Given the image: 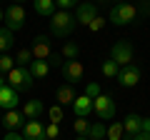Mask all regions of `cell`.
<instances>
[{
    "label": "cell",
    "mask_w": 150,
    "mask_h": 140,
    "mask_svg": "<svg viewBox=\"0 0 150 140\" xmlns=\"http://www.w3.org/2000/svg\"><path fill=\"white\" fill-rule=\"evenodd\" d=\"M135 18H138V8L133 5V3H115V5L110 8V15H108V23H112V25H130V23H135Z\"/></svg>",
    "instance_id": "obj_1"
},
{
    "label": "cell",
    "mask_w": 150,
    "mask_h": 140,
    "mask_svg": "<svg viewBox=\"0 0 150 140\" xmlns=\"http://www.w3.org/2000/svg\"><path fill=\"white\" fill-rule=\"evenodd\" d=\"M75 25H78V20L68 10H55V15L50 18V33L55 38H68L70 33L75 30Z\"/></svg>",
    "instance_id": "obj_2"
},
{
    "label": "cell",
    "mask_w": 150,
    "mask_h": 140,
    "mask_svg": "<svg viewBox=\"0 0 150 140\" xmlns=\"http://www.w3.org/2000/svg\"><path fill=\"white\" fill-rule=\"evenodd\" d=\"M30 53H33V60H48V63H58L60 60V55H55L53 40L48 35H38L35 43L30 45Z\"/></svg>",
    "instance_id": "obj_3"
},
{
    "label": "cell",
    "mask_w": 150,
    "mask_h": 140,
    "mask_svg": "<svg viewBox=\"0 0 150 140\" xmlns=\"http://www.w3.org/2000/svg\"><path fill=\"white\" fill-rule=\"evenodd\" d=\"M8 85L15 88L18 93H28V90H33V85H35V78H33V73L28 68L15 65V68L8 73Z\"/></svg>",
    "instance_id": "obj_4"
},
{
    "label": "cell",
    "mask_w": 150,
    "mask_h": 140,
    "mask_svg": "<svg viewBox=\"0 0 150 140\" xmlns=\"http://www.w3.org/2000/svg\"><path fill=\"white\" fill-rule=\"evenodd\" d=\"M110 60H115L120 68H125V65H133V60H135V50H133V45H130L128 40H118V43L110 48Z\"/></svg>",
    "instance_id": "obj_5"
},
{
    "label": "cell",
    "mask_w": 150,
    "mask_h": 140,
    "mask_svg": "<svg viewBox=\"0 0 150 140\" xmlns=\"http://www.w3.org/2000/svg\"><path fill=\"white\" fill-rule=\"evenodd\" d=\"M60 75H63L65 83H80L83 75H85V68H83L80 60H63V65H60Z\"/></svg>",
    "instance_id": "obj_6"
},
{
    "label": "cell",
    "mask_w": 150,
    "mask_h": 140,
    "mask_svg": "<svg viewBox=\"0 0 150 140\" xmlns=\"http://www.w3.org/2000/svg\"><path fill=\"white\" fill-rule=\"evenodd\" d=\"M5 28L13 33L23 30V25H25V10H23V5H8L5 8Z\"/></svg>",
    "instance_id": "obj_7"
},
{
    "label": "cell",
    "mask_w": 150,
    "mask_h": 140,
    "mask_svg": "<svg viewBox=\"0 0 150 140\" xmlns=\"http://www.w3.org/2000/svg\"><path fill=\"white\" fill-rule=\"evenodd\" d=\"M93 103H95V115L100 120H112L115 118V100L110 95H98Z\"/></svg>",
    "instance_id": "obj_8"
},
{
    "label": "cell",
    "mask_w": 150,
    "mask_h": 140,
    "mask_svg": "<svg viewBox=\"0 0 150 140\" xmlns=\"http://www.w3.org/2000/svg\"><path fill=\"white\" fill-rule=\"evenodd\" d=\"M98 18V8H95V3H80V5L75 8V20H78V25H90L93 20Z\"/></svg>",
    "instance_id": "obj_9"
},
{
    "label": "cell",
    "mask_w": 150,
    "mask_h": 140,
    "mask_svg": "<svg viewBox=\"0 0 150 140\" xmlns=\"http://www.w3.org/2000/svg\"><path fill=\"white\" fill-rule=\"evenodd\" d=\"M18 103H20V98H18L15 88H10L8 83L0 85V110H18Z\"/></svg>",
    "instance_id": "obj_10"
},
{
    "label": "cell",
    "mask_w": 150,
    "mask_h": 140,
    "mask_svg": "<svg viewBox=\"0 0 150 140\" xmlns=\"http://www.w3.org/2000/svg\"><path fill=\"white\" fill-rule=\"evenodd\" d=\"M73 113H75V118H90V115L95 113V103H93V98H88L85 93L78 95L75 103H73Z\"/></svg>",
    "instance_id": "obj_11"
},
{
    "label": "cell",
    "mask_w": 150,
    "mask_h": 140,
    "mask_svg": "<svg viewBox=\"0 0 150 140\" xmlns=\"http://www.w3.org/2000/svg\"><path fill=\"white\" fill-rule=\"evenodd\" d=\"M118 83L123 88H135L140 83V68H135V65H125V68H120Z\"/></svg>",
    "instance_id": "obj_12"
},
{
    "label": "cell",
    "mask_w": 150,
    "mask_h": 140,
    "mask_svg": "<svg viewBox=\"0 0 150 140\" xmlns=\"http://www.w3.org/2000/svg\"><path fill=\"white\" fill-rule=\"evenodd\" d=\"M23 138L25 140H45V125L40 120H25V125H23Z\"/></svg>",
    "instance_id": "obj_13"
},
{
    "label": "cell",
    "mask_w": 150,
    "mask_h": 140,
    "mask_svg": "<svg viewBox=\"0 0 150 140\" xmlns=\"http://www.w3.org/2000/svg\"><path fill=\"white\" fill-rule=\"evenodd\" d=\"M20 113L25 115V120H38L40 115L45 113V103L38 100V98H35V100H25V103H23V110H20Z\"/></svg>",
    "instance_id": "obj_14"
},
{
    "label": "cell",
    "mask_w": 150,
    "mask_h": 140,
    "mask_svg": "<svg viewBox=\"0 0 150 140\" xmlns=\"http://www.w3.org/2000/svg\"><path fill=\"white\" fill-rule=\"evenodd\" d=\"M75 98H78V93H75V88L70 85V83H63V85L55 90V100H58V105H73Z\"/></svg>",
    "instance_id": "obj_15"
},
{
    "label": "cell",
    "mask_w": 150,
    "mask_h": 140,
    "mask_svg": "<svg viewBox=\"0 0 150 140\" xmlns=\"http://www.w3.org/2000/svg\"><path fill=\"white\" fill-rule=\"evenodd\" d=\"M3 125H5L8 130H18L25 125V115L20 113V110H5L3 113Z\"/></svg>",
    "instance_id": "obj_16"
},
{
    "label": "cell",
    "mask_w": 150,
    "mask_h": 140,
    "mask_svg": "<svg viewBox=\"0 0 150 140\" xmlns=\"http://www.w3.org/2000/svg\"><path fill=\"white\" fill-rule=\"evenodd\" d=\"M123 128H125V133H128V138L138 135L140 130H143V115H138V113H130L128 118L123 120Z\"/></svg>",
    "instance_id": "obj_17"
},
{
    "label": "cell",
    "mask_w": 150,
    "mask_h": 140,
    "mask_svg": "<svg viewBox=\"0 0 150 140\" xmlns=\"http://www.w3.org/2000/svg\"><path fill=\"white\" fill-rule=\"evenodd\" d=\"M33 5H35V13L43 18L55 15V0H33Z\"/></svg>",
    "instance_id": "obj_18"
},
{
    "label": "cell",
    "mask_w": 150,
    "mask_h": 140,
    "mask_svg": "<svg viewBox=\"0 0 150 140\" xmlns=\"http://www.w3.org/2000/svg\"><path fill=\"white\" fill-rule=\"evenodd\" d=\"M28 70L33 73V78H45L50 73V63L48 60H33V63L28 65Z\"/></svg>",
    "instance_id": "obj_19"
},
{
    "label": "cell",
    "mask_w": 150,
    "mask_h": 140,
    "mask_svg": "<svg viewBox=\"0 0 150 140\" xmlns=\"http://www.w3.org/2000/svg\"><path fill=\"white\" fill-rule=\"evenodd\" d=\"M13 45H15V33L8 28H0V53H8Z\"/></svg>",
    "instance_id": "obj_20"
},
{
    "label": "cell",
    "mask_w": 150,
    "mask_h": 140,
    "mask_svg": "<svg viewBox=\"0 0 150 140\" xmlns=\"http://www.w3.org/2000/svg\"><path fill=\"white\" fill-rule=\"evenodd\" d=\"M60 55H63V60H78V55H80V45L73 43V40H68V43L63 45V50H60Z\"/></svg>",
    "instance_id": "obj_21"
},
{
    "label": "cell",
    "mask_w": 150,
    "mask_h": 140,
    "mask_svg": "<svg viewBox=\"0 0 150 140\" xmlns=\"http://www.w3.org/2000/svg\"><path fill=\"white\" fill-rule=\"evenodd\" d=\"M108 135V125L105 123H93L88 130V140H105Z\"/></svg>",
    "instance_id": "obj_22"
},
{
    "label": "cell",
    "mask_w": 150,
    "mask_h": 140,
    "mask_svg": "<svg viewBox=\"0 0 150 140\" xmlns=\"http://www.w3.org/2000/svg\"><path fill=\"white\" fill-rule=\"evenodd\" d=\"M13 68H15V58L8 53H0V75H8Z\"/></svg>",
    "instance_id": "obj_23"
},
{
    "label": "cell",
    "mask_w": 150,
    "mask_h": 140,
    "mask_svg": "<svg viewBox=\"0 0 150 140\" xmlns=\"http://www.w3.org/2000/svg\"><path fill=\"white\" fill-rule=\"evenodd\" d=\"M103 75L105 78H118V73H120V65L115 63V60H103Z\"/></svg>",
    "instance_id": "obj_24"
},
{
    "label": "cell",
    "mask_w": 150,
    "mask_h": 140,
    "mask_svg": "<svg viewBox=\"0 0 150 140\" xmlns=\"http://www.w3.org/2000/svg\"><path fill=\"white\" fill-rule=\"evenodd\" d=\"M123 133H125L123 123H112V125H108V135H105V140H123Z\"/></svg>",
    "instance_id": "obj_25"
},
{
    "label": "cell",
    "mask_w": 150,
    "mask_h": 140,
    "mask_svg": "<svg viewBox=\"0 0 150 140\" xmlns=\"http://www.w3.org/2000/svg\"><path fill=\"white\" fill-rule=\"evenodd\" d=\"M30 63H33V53H30V48L18 50V55H15V65H20V68H28Z\"/></svg>",
    "instance_id": "obj_26"
},
{
    "label": "cell",
    "mask_w": 150,
    "mask_h": 140,
    "mask_svg": "<svg viewBox=\"0 0 150 140\" xmlns=\"http://www.w3.org/2000/svg\"><path fill=\"white\" fill-rule=\"evenodd\" d=\"M73 128H75V135H88L90 123H88V118H75L73 120Z\"/></svg>",
    "instance_id": "obj_27"
},
{
    "label": "cell",
    "mask_w": 150,
    "mask_h": 140,
    "mask_svg": "<svg viewBox=\"0 0 150 140\" xmlns=\"http://www.w3.org/2000/svg\"><path fill=\"white\" fill-rule=\"evenodd\" d=\"M58 138H60V125L58 123L45 125V140H58Z\"/></svg>",
    "instance_id": "obj_28"
},
{
    "label": "cell",
    "mask_w": 150,
    "mask_h": 140,
    "mask_svg": "<svg viewBox=\"0 0 150 140\" xmlns=\"http://www.w3.org/2000/svg\"><path fill=\"white\" fill-rule=\"evenodd\" d=\"M48 115H50V123H60L63 120V105H53L48 110Z\"/></svg>",
    "instance_id": "obj_29"
},
{
    "label": "cell",
    "mask_w": 150,
    "mask_h": 140,
    "mask_svg": "<svg viewBox=\"0 0 150 140\" xmlns=\"http://www.w3.org/2000/svg\"><path fill=\"white\" fill-rule=\"evenodd\" d=\"M85 95L95 100L98 95H103V90H100V85H98V83H88V85H85Z\"/></svg>",
    "instance_id": "obj_30"
},
{
    "label": "cell",
    "mask_w": 150,
    "mask_h": 140,
    "mask_svg": "<svg viewBox=\"0 0 150 140\" xmlns=\"http://www.w3.org/2000/svg\"><path fill=\"white\" fill-rule=\"evenodd\" d=\"M105 23H108V20H105V18H100V15H98V18H95V20H93V23H90V25H88V30H90V33H100V30H103V28H105Z\"/></svg>",
    "instance_id": "obj_31"
},
{
    "label": "cell",
    "mask_w": 150,
    "mask_h": 140,
    "mask_svg": "<svg viewBox=\"0 0 150 140\" xmlns=\"http://www.w3.org/2000/svg\"><path fill=\"white\" fill-rule=\"evenodd\" d=\"M55 5H58L60 10H70V8H78L80 3H78V0H55Z\"/></svg>",
    "instance_id": "obj_32"
},
{
    "label": "cell",
    "mask_w": 150,
    "mask_h": 140,
    "mask_svg": "<svg viewBox=\"0 0 150 140\" xmlns=\"http://www.w3.org/2000/svg\"><path fill=\"white\" fill-rule=\"evenodd\" d=\"M3 140H25V138H23V133H18V130H8Z\"/></svg>",
    "instance_id": "obj_33"
},
{
    "label": "cell",
    "mask_w": 150,
    "mask_h": 140,
    "mask_svg": "<svg viewBox=\"0 0 150 140\" xmlns=\"http://www.w3.org/2000/svg\"><path fill=\"white\" fill-rule=\"evenodd\" d=\"M128 140H150V133H138V135H133Z\"/></svg>",
    "instance_id": "obj_34"
},
{
    "label": "cell",
    "mask_w": 150,
    "mask_h": 140,
    "mask_svg": "<svg viewBox=\"0 0 150 140\" xmlns=\"http://www.w3.org/2000/svg\"><path fill=\"white\" fill-rule=\"evenodd\" d=\"M140 133H150V118H143V130Z\"/></svg>",
    "instance_id": "obj_35"
},
{
    "label": "cell",
    "mask_w": 150,
    "mask_h": 140,
    "mask_svg": "<svg viewBox=\"0 0 150 140\" xmlns=\"http://www.w3.org/2000/svg\"><path fill=\"white\" fill-rule=\"evenodd\" d=\"M5 20V10H3V8H0V23Z\"/></svg>",
    "instance_id": "obj_36"
},
{
    "label": "cell",
    "mask_w": 150,
    "mask_h": 140,
    "mask_svg": "<svg viewBox=\"0 0 150 140\" xmlns=\"http://www.w3.org/2000/svg\"><path fill=\"white\" fill-rule=\"evenodd\" d=\"M75 140H88V135H75Z\"/></svg>",
    "instance_id": "obj_37"
},
{
    "label": "cell",
    "mask_w": 150,
    "mask_h": 140,
    "mask_svg": "<svg viewBox=\"0 0 150 140\" xmlns=\"http://www.w3.org/2000/svg\"><path fill=\"white\" fill-rule=\"evenodd\" d=\"M23 3H25V0H13V5H23Z\"/></svg>",
    "instance_id": "obj_38"
},
{
    "label": "cell",
    "mask_w": 150,
    "mask_h": 140,
    "mask_svg": "<svg viewBox=\"0 0 150 140\" xmlns=\"http://www.w3.org/2000/svg\"><path fill=\"white\" fill-rule=\"evenodd\" d=\"M0 123H3V110H0Z\"/></svg>",
    "instance_id": "obj_39"
},
{
    "label": "cell",
    "mask_w": 150,
    "mask_h": 140,
    "mask_svg": "<svg viewBox=\"0 0 150 140\" xmlns=\"http://www.w3.org/2000/svg\"><path fill=\"white\" fill-rule=\"evenodd\" d=\"M95 3H108V0H95Z\"/></svg>",
    "instance_id": "obj_40"
}]
</instances>
